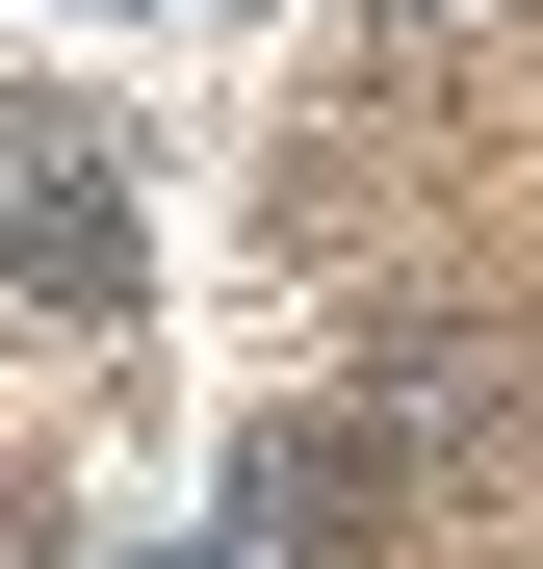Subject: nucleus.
Returning a JSON list of instances; mask_svg holds the SVG:
<instances>
[{"instance_id":"f257e3e1","label":"nucleus","mask_w":543,"mask_h":569,"mask_svg":"<svg viewBox=\"0 0 543 569\" xmlns=\"http://www.w3.org/2000/svg\"><path fill=\"white\" fill-rule=\"evenodd\" d=\"M233 518L285 543V569H362V543L414 518V440H389V415H285V440L233 466Z\"/></svg>"},{"instance_id":"f03ea898","label":"nucleus","mask_w":543,"mask_h":569,"mask_svg":"<svg viewBox=\"0 0 543 569\" xmlns=\"http://www.w3.org/2000/svg\"><path fill=\"white\" fill-rule=\"evenodd\" d=\"M0 284H52V311H130V181H78L27 104H0Z\"/></svg>"}]
</instances>
